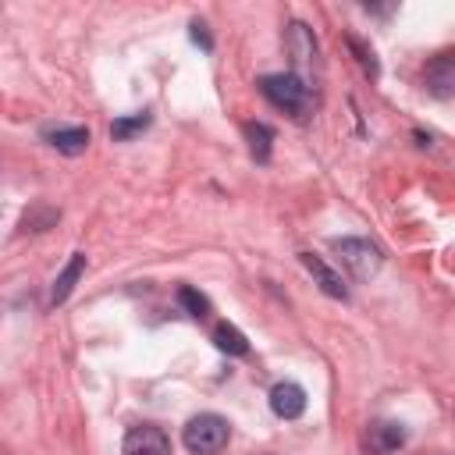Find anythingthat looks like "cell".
I'll use <instances>...</instances> for the list:
<instances>
[{
  "label": "cell",
  "mask_w": 455,
  "mask_h": 455,
  "mask_svg": "<svg viewBox=\"0 0 455 455\" xmlns=\"http://www.w3.org/2000/svg\"><path fill=\"white\" fill-rule=\"evenodd\" d=\"M331 249L338 252L341 267H345L355 281H370V277H377V270L384 267V252H380L370 238H334Z\"/></svg>",
  "instance_id": "3957f363"
},
{
  "label": "cell",
  "mask_w": 455,
  "mask_h": 455,
  "mask_svg": "<svg viewBox=\"0 0 455 455\" xmlns=\"http://www.w3.org/2000/svg\"><path fill=\"white\" fill-rule=\"evenodd\" d=\"M149 128V110H139V114H128V117H117L110 121V139L114 142H132L139 132Z\"/></svg>",
  "instance_id": "5bb4252c"
},
{
  "label": "cell",
  "mask_w": 455,
  "mask_h": 455,
  "mask_svg": "<svg viewBox=\"0 0 455 455\" xmlns=\"http://www.w3.org/2000/svg\"><path fill=\"white\" fill-rule=\"evenodd\" d=\"M60 220V210H53V206H46V203H36L25 217H21V228L25 231H46L50 224H57Z\"/></svg>",
  "instance_id": "e0dca14e"
},
{
  "label": "cell",
  "mask_w": 455,
  "mask_h": 455,
  "mask_svg": "<svg viewBox=\"0 0 455 455\" xmlns=\"http://www.w3.org/2000/svg\"><path fill=\"white\" fill-rule=\"evenodd\" d=\"M405 437L409 434H405L402 423H395V419H373L370 430H366V448L373 455H391V451H398L405 444Z\"/></svg>",
  "instance_id": "ba28073f"
},
{
  "label": "cell",
  "mask_w": 455,
  "mask_h": 455,
  "mask_svg": "<svg viewBox=\"0 0 455 455\" xmlns=\"http://www.w3.org/2000/svg\"><path fill=\"white\" fill-rule=\"evenodd\" d=\"M245 139H249V153L256 164H267L270 160V146H274V128L263 124V121H249L245 124Z\"/></svg>",
  "instance_id": "7c38bea8"
},
{
  "label": "cell",
  "mask_w": 455,
  "mask_h": 455,
  "mask_svg": "<svg viewBox=\"0 0 455 455\" xmlns=\"http://www.w3.org/2000/svg\"><path fill=\"white\" fill-rule=\"evenodd\" d=\"M213 345H217L220 352H228V355H245V352H249V338H245L235 323H217V327H213Z\"/></svg>",
  "instance_id": "4fadbf2b"
},
{
  "label": "cell",
  "mask_w": 455,
  "mask_h": 455,
  "mask_svg": "<svg viewBox=\"0 0 455 455\" xmlns=\"http://www.w3.org/2000/svg\"><path fill=\"white\" fill-rule=\"evenodd\" d=\"M43 139H46L57 153H64V156H78V153L89 149V128H82V124H57V128H46Z\"/></svg>",
  "instance_id": "30bf717a"
},
{
  "label": "cell",
  "mask_w": 455,
  "mask_h": 455,
  "mask_svg": "<svg viewBox=\"0 0 455 455\" xmlns=\"http://www.w3.org/2000/svg\"><path fill=\"white\" fill-rule=\"evenodd\" d=\"M284 43H288V53H291V64H295L291 75H299V78L306 82V75H309L313 64H316V39H313L309 25L291 21L288 32H284Z\"/></svg>",
  "instance_id": "277c9868"
},
{
  "label": "cell",
  "mask_w": 455,
  "mask_h": 455,
  "mask_svg": "<svg viewBox=\"0 0 455 455\" xmlns=\"http://www.w3.org/2000/svg\"><path fill=\"white\" fill-rule=\"evenodd\" d=\"M348 50L355 53V60H359V68H363L366 78H377L380 75V60H377V53H373L370 43H363L359 36H348Z\"/></svg>",
  "instance_id": "2e32d148"
},
{
  "label": "cell",
  "mask_w": 455,
  "mask_h": 455,
  "mask_svg": "<svg viewBox=\"0 0 455 455\" xmlns=\"http://www.w3.org/2000/svg\"><path fill=\"white\" fill-rule=\"evenodd\" d=\"M259 92L284 114H291L295 121H306L316 107V92L309 82H302L299 75L291 71H281V75H263L259 78Z\"/></svg>",
  "instance_id": "6da1fadb"
},
{
  "label": "cell",
  "mask_w": 455,
  "mask_h": 455,
  "mask_svg": "<svg viewBox=\"0 0 455 455\" xmlns=\"http://www.w3.org/2000/svg\"><path fill=\"white\" fill-rule=\"evenodd\" d=\"M270 412L277 419H299L306 412V391L295 380H281L270 387Z\"/></svg>",
  "instance_id": "8992f818"
},
{
  "label": "cell",
  "mask_w": 455,
  "mask_h": 455,
  "mask_svg": "<svg viewBox=\"0 0 455 455\" xmlns=\"http://www.w3.org/2000/svg\"><path fill=\"white\" fill-rule=\"evenodd\" d=\"M228 437H231V427H228V419L217 416V412H199V416H192V419L185 423V430H181V444H185L192 455H217V451L228 444Z\"/></svg>",
  "instance_id": "7a4b0ae2"
},
{
  "label": "cell",
  "mask_w": 455,
  "mask_h": 455,
  "mask_svg": "<svg viewBox=\"0 0 455 455\" xmlns=\"http://www.w3.org/2000/svg\"><path fill=\"white\" fill-rule=\"evenodd\" d=\"M121 455H171V437L153 423H139L124 434Z\"/></svg>",
  "instance_id": "5b68a950"
},
{
  "label": "cell",
  "mask_w": 455,
  "mask_h": 455,
  "mask_svg": "<svg viewBox=\"0 0 455 455\" xmlns=\"http://www.w3.org/2000/svg\"><path fill=\"white\" fill-rule=\"evenodd\" d=\"M82 274H85V252H71L68 267L57 274V281H53V288H50V306H60V302L75 291V284H78Z\"/></svg>",
  "instance_id": "8fae6325"
},
{
  "label": "cell",
  "mask_w": 455,
  "mask_h": 455,
  "mask_svg": "<svg viewBox=\"0 0 455 455\" xmlns=\"http://www.w3.org/2000/svg\"><path fill=\"white\" fill-rule=\"evenodd\" d=\"M178 306H181L188 316H196V320H206V316H210V299H206L199 288H192V284H181V288H178Z\"/></svg>",
  "instance_id": "9a60e30c"
},
{
  "label": "cell",
  "mask_w": 455,
  "mask_h": 455,
  "mask_svg": "<svg viewBox=\"0 0 455 455\" xmlns=\"http://www.w3.org/2000/svg\"><path fill=\"white\" fill-rule=\"evenodd\" d=\"M192 39H196L203 50H213V39H210V32H206L203 21H192Z\"/></svg>",
  "instance_id": "ac0fdd59"
},
{
  "label": "cell",
  "mask_w": 455,
  "mask_h": 455,
  "mask_svg": "<svg viewBox=\"0 0 455 455\" xmlns=\"http://www.w3.org/2000/svg\"><path fill=\"white\" fill-rule=\"evenodd\" d=\"M299 259H302V267L313 274V281L320 284V291L323 295H331V299H348V288H345V281H341V274L334 270V267H327L320 256H313V252H299Z\"/></svg>",
  "instance_id": "9c48e42d"
},
{
  "label": "cell",
  "mask_w": 455,
  "mask_h": 455,
  "mask_svg": "<svg viewBox=\"0 0 455 455\" xmlns=\"http://www.w3.org/2000/svg\"><path fill=\"white\" fill-rule=\"evenodd\" d=\"M423 82H427V92H430V96L448 100V96L455 92V57H451L448 50H444V53H437V57L427 64Z\"/></svg>",
  "instance_id": "52a82bcc"
}]
</instances>
